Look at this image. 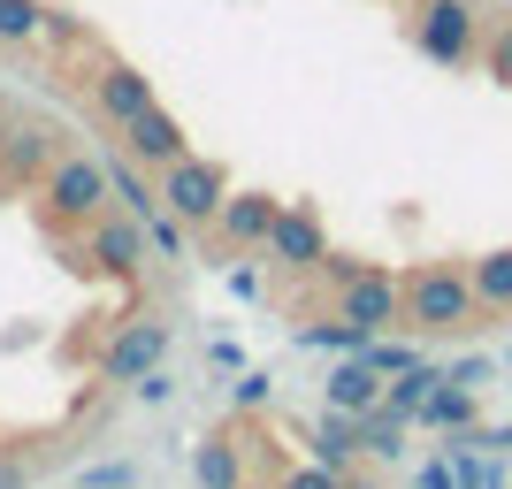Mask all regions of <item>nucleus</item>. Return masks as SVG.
I'll return each mask as SVG.
<instances>
[{"mask_svg":"<svg viewBox=\"0 0 512 489\" xmlns=\"http://www.w3.org/2000/svg\"><path fill=\"white\" fill-rule=\"evenodd\" d=\"M474 276L459 260H421L406 276V329L413 337H467L474 329Z\"/></svg>","mask_w":512,"mask_h":489,"instance_id":"f257e3e1","label":"nucleus"},{"mask_svg":"<svg viewBox=\"0 0 512 489\" xmlns=\"http://www.w3.org/2000/svg\"><path fill=\"white\" fill-rule=\"evenodd\" d=\"M406 39H413V54L436 62V69L482 62V0H413Z\"/></svg>","mask_w":512,"mask_h":489,"instance_id":"f03ea898","label":"nucleus"},{"mask_svg":"<svg viewBox=\"0 0 512 489\" xmlns=\"http://www.w3.org/2000/svg\"><path fill=\"white\" fill-rule=\"evenodd\" d=\"M39 199H46V222H54V230H62V222H77V230H85L92 214L115 207V184H107V153H62V161L39 176Z\"/></svg>","mask_w":512,"mask_h":489,"instance_id":"7ed1b4c3","label":"nucleus"},{"mask_svg":"<svg viewBox=\"0 0 512 489\" xmlns=\"http://www.w3.org/2000/svg\"><path fill=\"white\" fill-rule=\"evenodd\" d=\"M169 344H176V321L161 314H130L115 337L100 344V360H92V375H100L107 390H130L138 375H153V367L169 360Z\"/></svg>","mask_w":512,"mask_h":489,"instance_id":"20e7f679","label":"nucleus"},{"mask_svg":"<svg viewBox=\"0 0 512 489\" xmlns=\"http://www.w3.org/2000/svg\"><path fill=\"white\" fill-rule=\"evenodd\" d=\"M153 184H161V207H169L176 222H192V230H214V214L230 199V169L207 161V153H176Z\"/></svg>","mask_w":512,"mask_h":489,"instance_id":"39448f33","label":"nucleus"},{"mask_svg":"<svg viewBox=\"0 0 512 489\" xmlns=\"http://www.w3.org/2000/svg\"><path fill=\"white\" fill-rule=\"evenodd\" d=\"M146 222L138 214H123V207H107V214H92L85 222V245H77V260L69 268H100V276H138L146 268Z\"/></svg>","mask_w":512,"mask_h":489,"instance_id":"423d86ee","label":"nucleus"},{"mask_svg":"<svg viewBox=\"0 0 512 489\" xmlns=\"http://www.w3.org/2000/svg\"><path fill=\"white\" fill-rule=\"evenodd\" d=\"M260 253L276 260V268H291V276H314L321 260H329L321 207H314V199H291V207H276V230H268V245H260Z\"/></svg>","mask_w":512,"mask_h":489,"instance_id":"0eeeda50","label":"nucleus"},{"mask_svg":"<svg viewBox=\"0 0 512 489\" xmlns=\"http://www.w3.org/2000/svg\"><path fill=\"white\" fill-rule=\"evenodd\" d=\"M85 107H92V123L100 130H123V123H138L153 107V77L146 69H130V62H100L85 77Z\"/></svg>","mask_w":512,"mask_h":489,"instance_id":"6e6552de","label":"nucleus"},{"mask_svg":"<svg viewBox=\"0 0 512 489\" xmlns=\"http://www.w3.org/2000/svg\"><path fill=\"white\" fill-rule=\"evenodd\" d=\"M337 314L360 321L367 337H383V329H406V283L383 276V268H360V276L337 283Z\"/></svg>","mask_w":512,"mask_h":489,"instance_id":"1a4fd4ad","label":"nucleus"},{"mask_svg":"<svg viewBox=\"0 0 512 489\" xmlns=\"http://www.w3.org/2000/svg\"><path fill=\"white\" fill-rule=\"evenodd\" d=\"M276 192H230L222 199V214H214V253H260L268 245V230H276Z\"/></svg>","mask_w":512,"mask_h":489,"instance_id":"9d476101","label":"nucleus"},{"mask_svg":"<svg viewBox=\"0 0 512 489\" xmlns=\"http://www.w3.org/2000/svg\"><path fill=\"white\" fill-rule=\"evenodd\" d=\"M115 138H123V153H130V161H138V169H153V176L169 169L176 153H192V138H184V123H176V115H169V107H161V100H153L146 115H138V123H123V130H115Z\"/></svg>","mask_w":512,"mask_h":489,"instance_id":"9b49d317","label":"nucleus"},{"mask_svg":"<svg viewBox=\"0 0 512 489\" xmlns=\"http://www.w3.org/2000/svg\"><path fill=\"white\" fill-rule=\"evenodd\" d=\"M54 161H62V146H54L46 123H16L8 138H0V184H39Z\"/></svg>","mask_w":512,"mask_h":489,"instance_id":"f8f14e48","label":"nucleus"},{"mask_svg":"<svg viewBox=\"0 0 512 489\" xmlns=\"http://www.w3.org/2000/svg\"><path fill=\"white\" fill-rule=\"evenodd\" d=\"M383 367L367 360V352H344L337 367H329V383H321V405H337V413H367V405H383Z\"/></svg>","mask_w":512,"mask_h":489,"instance_id":"ddd939ff","label":"nucleus"},{"mask_svg":"<svg viewBox=\"0 0 512 489\" xmlns=\"http://www.w3.org/2000/svg\"><path fill=\"white\" fill-rule=\"evenodd\" d=\"M306 451H314L321 467L352 474V467L367 459V451H360V413H337V405H321V421L306 428Z\"/></svg>","mask_w":512,"mask_h":489,"instance_id":"4468645a","label":"nucleus"},{"mask_svg":"<svg viewBox=\"0 0 512 489\" xmlns=\"http://www.w3.org/2000/svg\"><path fill=\"white\" fill-rule=\"evenodd\" d=\"M482 421V390H467V383H436L421 398V413H413V428H436V436H459V428H474Z\"/></svg>","mask_w":512,"mask_h":489,"instance_id":"2eb2a0df","label":"nucleus"},{"mask_svg":"<svg viewBox=\"0 0 512 489\" xmlns=\"http://www.w3.org/2000/svg\"><path fill=\"white\" fill-rule=\"evenodd\" d=\"M192 482L199 489H245V482H253V474H245V444H230V436L192 444Z\"/></svg>","mask_w":512,"mask_h":489,"instance_id":"dca6fc26","label":"nucleus"},{"mask_svg":"<svg viewBox=\"0 0 512 489\" xmlns=\"http://www.w3.org/2000/svg\"><path fill=\"white\" fill-rule=\"evenodd\" d=\"M107 184H115V207L123 214H138V222L161 214V184H153V169H138L130 153H107Z\"/></svg>","mask_w":512,"mask_h":489,"instance_id":"f3484780","label":"nucleus"},{"mask_svg":"<svg viewBox=\"0 0 512 489\" xmlns=\"http://www.w3.org/2000/svg\"><path fill=\"white\" fill-rule=\"evenodd\" d=\"M406 413H390V405H367L360 413V451L367 459H375V467H398V459H406Z\"/></svg>","mask_w":512,"mask_h":489,"instance_id":"a211bd4d","label":"nucleus"},{"mask_svg":"<svg viewBox=\"0 0 512 489\" xmlns=\"http://www.w3.org/2000/svg\"><path fill=\"white\" fill-rule=\"evenodd\" d=\"M467 276H474V306H482V314H512V245L467 260Z\"/></svg>","mask_w":512,"mask_h":489,"instance_id":"6ab92c4d","label":"nucleus"},{"mask_svg":"<svg viewBox=\"0 0 512 489\" xmlns=\"http://www.w3.org/2000/svg\"><path fill=\"white\" fill-rule=\"evenodd\" d=\"M436 383H444V367H436V360H413V367H398V375L383 383V405L413 421V413H421V398H428Z\"/></svg>","mask_w":512,"mask_h":489,"instance_id":"aec40b11","label":"nucleus"},{"mask_svg":"<svg viewBox=\"0 0 512 489\" xmlns=\"http://www.w3.org/2000/svg\"><path fill=\"white\" fill-rule=\"evenodd\" d=\"M299 344H306V352H329V360H344V352H367V344H375V337H367V329H360V321H314V329H299Z\"/></svg>","mask_w":512,"mask_h":489,"instance_id":"412c9836","label":"nucleus"},{"mask_svg":"<svg viewBox=\"0 0 512 489\" xmlns=\"http://www.w3.org/2000/svg\"><path fill=\"white\" fill-rule=\"evenodd\" d=\"M46 16L54 8H39V0H0V46H31L46 31Z\"/></svg>","mask_w":512,"mask_h":489,"instance_id":"4be33fe9","label":"nucleus"},{"mask_svg":"<svg viewBox=\"0 0 512 489\" xmlns=\"http://www.w3.org/2000/svg\"><path fill=\"white\" fill-rule=\"evenodd\" d=\"M146 245H153L161 260H184V253H192V222H176V214L161 207V214L146 222Z\"/></svg>","mask_w":512,"mask_h":489,"instance_id":"5701e85b","label":"nucleus"},{"mask_svg":"<svg viewBox=\"0 0 512 489\" xmlns=\"http://www.w3.org/2000/svg\"><path fill=\"white\" fill-rule=\"evenodd\" d=\"M482 69H490V85H512V16L482 31Z\"/></svg>","mask_w":512,"mask_h":489,"instance_id":"b1692460","label":"nucleus"},{"mask_svg":"<svg viewBox=\"0 0 512 489\" xmlns=\"http://www.w3.org/2000/svg\"><path fill=\"white\" fill-rule=\"evenodd\" d=\"M268 398H276V375H268V367H237L230 405H245V413H253V405H268Z\"/></svg>","mask_w":512,"mask_h":489,"instance_id":"393cba45","label":"nucleus"},{"mask_svg":"<svg viewBox=\"0 0 512 489\" xmlns=\"http://www.w3.org/2000/svg\"><path fill=\"white\" fill-rule=\"evenodd\" d=\"M77 489H138V467H130V459H92Z\"/></svg>","mask_w":512,"mask_h":489,"instance_id":"a878e982","label":"nucleus"},{"mask_svg":"<svg viewBox=\"0 0 512 489\" xmlns=\"http://www.w3.org/2000/svg\"><path fill=\"white\" fill-rule=\"evenodd\" d=\"M344 474L337 467H321V459H299V467H283L276 474V489H337Z\"/></svg>","mask_w":512,"mask_h":489,"instance_id":"bb28decb","label":"nucleus"},{"mask_svg":"<svg viewBox=\"0 0 512 489\" xmlns=\"http://www.w3.org/2000/svg\"><path fill=\"white\" fill-rule=\"evenodd\" d=\"M367 360L383 367V375H398V367H413V360H421V352H413V344H398V337H390V329H383V337L367 344Z\"/></svg>","mask_w":512,"mask_h":489,"instance_id":"cd10ccee","label":"nucleus"},{"mask_svg":"<svg viewBox=\"0 0 512 489\" xmlns=\"http://www.w3.org/2000/svg\"><path fill=\"white\" fill-rule=\"evenodd\" d=\"M130 390H138V405H169V398H176L169 367H153V375H138V383H130Z\"/></svg>","mask_w":512,"mask_h":489,"instance_id":"c85d7f7f","label":"nucleus"},{"mask_svg":"<svg viewBox=\"0 0 512 489\" xmlns=\"http://www.w3.org/2000/svg\"><path fill=\"white\" fill-rule=\"evenodd\" d=\"M444 375H451V383H467V390H482V383H490V375H497V360H482V352H474V360L444 367Z\"/></svg>","mask_w":512,"mask_h":489,"instance_id":"c756f323","label":"nucleus"},{"mask_svg":"<svg viewBox=\"0 0 512 489\" xmlns=\"http://www.w3.org/2000/svg\"><path fill=\"white\" fill-rule=\"evenodd\" d=\"M207 367H214V375H237V367H245V352H237L230 337H214V344H207Z\"/></svg>","mask_w":512,"mask_h":489,"instance_id":"7c9ffc66","label":"nucleus"},{"mask_svg":"<svg viewBox=\"0 0 512 489\" xmlns=\"http://www.w3.org/2000/svg\"><path fill=\"white\" fill-rule=\"evenodd\" d=\"M421 489H459V474H451V459H444V451H436V459L421 467Z\"/></svg>","mask_w":512,"mask_h":489,"instance_id":"2f4dec72","label":"nucleus"},{"mask_svg":"<svg viewBox=\"0 0 512 489\" xmlns=\"http://www.w3.org/2000/svg\"><path fill=\"white\" fill-rule=\"evenodd\" d=\"M337 489H375V482H367V474H360V467H352V474H344V482H337Z\"/></svg>","mask_w":512,"mask_h":489,"instance_id":"473e14b6","label":"nucleus"},{"mask_svg":"<svg viewBox=\"0 0 512 489\" xmlns=\"http://www.w3.org/2000/svg\"><path fill=\"white\" fill-rule=\"evenodd\" d=\"M245 489H276V482H245Z\"/></svg>","mask_w":512,"mask_h":489,"instance_id":"72a5a7b5","label":"nucleus"},{"mask_svg":"<svg viewBox=\"0 0 512 489\" xmlns=\"http://www.w3.org/2000/svg\"><path fill=\"white\" fill-rule=\"evenodd\" d=\"M0 138H8V123H0Z\"/></svg>","mask_w":512,"mask_h":489,"instance_id":"f704fd0d","label":"nucleus"},{"mask_svg":"<svg viewBox=\"0 0 512 489\" xmlns=\"http://www.w3.org/2000/svg\"><path fill=\"white\" fill-rule=\"evenodd\" d=\"M505 360H512V352H505Z\"/></svg>","mask_w":512,"mask_h":489,"instance_id":"c9c22d12","label":"nucleus"}]
</instances>
